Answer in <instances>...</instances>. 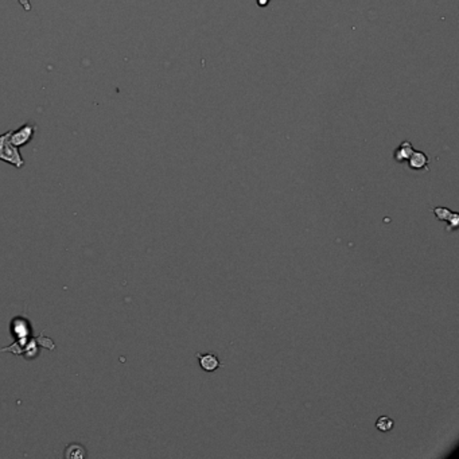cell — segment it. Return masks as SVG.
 <instances>
[{
  "instance_id": "cell-1",
  "label": "cell",
  "mask_w": 459,
  "mask_h": 459,
  "mask_svg": "<svg viewBox=\"0 0 459 459\" xmlns=\"http://www.w3.org/2000/svg\"><path fill=\"white\" fill-rule=\"evenodd\" d=\"M10 133L11 131L0 135V160L11 164L15 168H22L25 167V159L20 155L19 148L15 147L10 140Z\"/></svg>"
},
{
  "instance_id": "cell-2",
  "label": "cell",
  "mask_w": 459,
  "mask_h": 459,
  "mask_svg": "<svg viewBox=\"0 0 459 459\" xmlns=\"http://www.w3.org/2000/svg\"><path fill=\"white\" fill-rule=\"evenodd\" d=\"M37 132V124L34 123H26L18 128V130L11 131L10 133V140L15 147H23V146L29 144L30 141L33 140L34 135Z\"/></svg>"
},
{
  "instance_id": "cell-3",
  "label": "cell",
  "mask_w": 459,
  "mask_h": 459,
  "mask_svg": "<svg viewBox=\"0 0 459 459\" xmlns=\"http://www.w3.org/2000/svg\"><path fill=\"white\" fill-rule=\"evenodd\" d=\"M197 358H198L200 367L207 373L215 372L217 369L224 367L215 353H197Z\"/></svg>"
},
{
  "instance_id": "cell-4",
  "label": "cell",
  "mask_w": 459,
  "mask_h": 459,
  "mask_svg": "<svg viewBox=\"0 0 459 459\" xmlns=\"http://www.w3.org/2000/svg\"><path fill=\"white\" fill-rule=\"evenodd\" d=\"M409 167L412 170H427L428 168V156L422 151H414L409 156Z\"/></svg>"
},
{
  "instance_id": "cell-5",
  "label": "cell",
  "mask_w": 459,
  "mask_h": 459,
  "mask_svg": "<svg viewBox=\"0 0 459 459\" xmlns=\"http://www.w3.org/2000/svg\"><path fill=\"white\" fill-rule=\"evenodd\" d=\"M412 152H414V148H412V144L409 141H403L399 147L395 150L393 152V158L396 160L397 163H403V162H407L409 159V156L412 155Z\"/></svg>"
},
{
  "instance_id": "cell-6",
  "label": "cell",
  "mask_w": 459,
  "mask_h": 459,
  "mask_svg": "<svg viewBox=\"0 0 459 459\" xmlns=\"http://www.w3.org/2000/svg\"><path fill=\"white\" fill-rule=\"evenodd\" d=\"M88 455L85 447L80 443H70L65 448V458L66 459H84Z\"/></svg>"
},
{
  "instance_id": "cell-7",
  "label": "cell",
  "mask_w": 459,
  "mask_h": 459,
  "mask_svg": "<svg viewBox=\"0 0 459 459\" xmlns=\"http://www.w3.org/2000/svg\"><path fill=\"white\" fill-rule=\"evenodd\" d=\"M393 426H395V422L389 416H380L377 419V422H376V427L381 432H389L393 428Z\"/></svg>"
},
{
  "instance_id": "cell-8",
  "label": "cell",
  "mask_w": 459,
  "mask_h": 459,
  "mask_svg": "<svg viewBox=\"0 0 459 459\" xmlns=\"http://www.w3.org/2000/svg\"><path fill=\"white\" fill-rule=\"evenodd\" d=\"M433 214H435V217L438 220H441V221H450L455 213L450 210V209H447V207H435L433 209Z\"/></svg>"
},
{
  "instance_id": "cell-9",
  "label": "cell",
  "mask_w": 459,
  "mask_h": 459,
  "mask_svg": "<svg viewBox=\"0 0 459 459\" xmlns=\"http://www.w3.org/2000/svg\"><path fill=\"white\" fill-rule=\"evenodd\" d=\"M18 2H19V4L22 6L25 11L26 12L31 11V8L33 7H31V2H30V0H18Z\"/></svg>"
},
{
  "instance_id": "cell-10",
  "label": "cell",
  "mask_w": 459,
  "mask_h": 459,
  "mask_svg": "<svg viewBox=\"0 0 459 459\" xmlns=\"http://www.w3.org/2000/svg\"><path fill=\"white\" fill-rule=\"evenodd\" d=\"M268 2H270V0H257V3H259V6H261V7H263V6H267Z\"/></svg>"
}]
</instances>
